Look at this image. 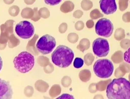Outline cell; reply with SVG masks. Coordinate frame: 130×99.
I'll return each instance as SVG.
<instances>
[{"instance_id": "obj_1", "label": "cell", "mask_w": 130, "mask_h": 99, "mask_svg": "<svg viewBox=\"0 0 130 99\" xmlns=\"http://www.w3.org/2000/svg\"><path fill=\"white\" fill-rule=\"evenodd\" d=\"M106 95L109 99H130V82L123 77L114 79L107 87Z\"/></svg>"}, {"instance_id": "obj_2", "label": "cell", "mask_w": 130, "mask_h": 99, "mask_svg": "<svg viewBox=\"0 0 130 99\" xmlns=\"http://www.w3.org/2000/svg\"><path fill=\"white\" fill-rule=\"evenodd\" d=\"M52 61L55 65L61 68H67L71 64L74 54L68 47L60 45L52 54Z\"/></svg>"}, {"instance_id": "obj_3", "label": "cell", "mask_w": 130, "mask_h": 99, "mask_svg": "<svg viewBox=\"0 0 130 99\" xmlns=\"http://www.w3.org/2000/svg\"><path fill=\"white\" fill-rule=\"evenodd\" d=\"M15 68L21 73L30 71L35 65V58L27 51H22L13 60Z\"/></svg>"}, {"instance_id": "obj_4", "label": "cell", "mask_w": 130, "mask_h": 99, "mask_svg": "<svg viewBox=\"0 0 130 99\" xmlns=\"http://www.w3.org/2000/svg\"><path fill=\"white\" fill-rule=\"evenodd\" d=\"M114 65L108 59L97 60L93 65V72L97 77L101 78L110 77L114 72Z\"/></svg>"}, {"instance_id": "obj_5", "label": "cell", "mask_w": 130, "mask_h": 99, "mask_svg": "<svg viewBox=\"0 0 130 99\" xmlns=\"http://www.w3.org/2000/svg\"><path fill=\"white\" fill-rule=\"evenodd\" d=\"M56 45L55 39L49 34H45L41 37L36 44L37 50L44 55L50 54Z\"/></svg>"}, {"instance_id": "obj_6", "label": "cell", "mask_w": 130, "mask_h": 99, "mask_svg": "<svg viewBox=\"0 0 130 99\" xmlns=\"http://www.w3.org/2000/svg\"><path fill=\"white\" fill-rule=\"evenodd\" d=\"M114 26L111 21L106 18L99 19L95 26V31L98 36L110 37L113 32Z\"/></svg>"}, {"instance_id": "obj_7", "label": "cell", "mask_w": 130, "mask_h": 99, "mask_svg": "<svg viewBox=\"0 0 130 99\" xmlns=\"http://www.w3.org/2000/svg\"><path fill=\"white\" fill-rule=\"evenodd\" d=\"M92 49L94 55L99 57H106L110 51L109 43L104 38H98L92 44Z\"/></svg>"}, {"instance_id": "obj_8", "label": "cell", "mask_w": 130, "mask_h": 99, "mask_svg": "<svg viewBox=\"0 0 130 99\" xmlns=\"http://www.w3.org/2000/svg\"><path fill=\"white\" fill-rule=\"evenodd\" d=\"M15 32L22 39L31 38L35 33V28L32 23L28 21H22L18 23L15 27Z\"/></svg>"}, {"instance_id": "obj_9", "label": "cell", "mask_w": 130, "mask_h": 99, "mask_svg": "<svg viewBox=\"0 0 130 99\" xmlns=\"http://www.w3.org/2000/svg\"><path fill=\"white\" fill-rule=\"evenodd\" d=\"M99 4L100 9L106 15L113 14L117 9L115 0H100Z\"/></svg>"}, {"instance_id": "obj_10", "label": "cell", "mask_w": 130, "mask_h": 99, "mask_svg": "<svg viewBox=\"0 0 130 99\" xmlns=\"http://www.w3.org/2000/svg\"><path fill=\"white\" fill-rule=\"evenodd\" d=\"M13 94L12 88L9 82L0 78V99H11Z\"/></svg>"}, {"instance_id": "obj_11", "label": "cell", "mask_w": 130, "mask_h": 99, "mask_svg": "<svg viewBox=\"0 0 130 99\" xmlns=\"http://www.w3.org/2000/svg\"><path fill=\"white\" fill-rule=\"evenodd\" d=\"M84 64V60L81 58L77 57L75 58L74 61L73 66L76 68H80L83 66Z\"/></svg>"}, {"instance_id": "obj_12", "label": "cell", "mask_w": 130, "mask_h": 99, "mask_svg": "<svg viewBox=\"0 0 130 99\" xmlns=\"http://www.w3.org/2000/svg\"><path fill=\"white\" fill-rule=\"evenodd\" d=\"M61 1L62 0H44V2L46 4L52 6H54L60 4Z\"/></svg>"}, {"instance_id": "obj_13", "label": "cell", "mask_w": 130, "mask_h": 99, "mask_svg": "<svg viewBox=\"0 0 130 99\" xmlns=\"http://www.w3.org/2000/svg\"><path fill=\"white\" fill-rule=\"evenodd\" d=\"M124 60L126 63L130 64V47L124 54Z\"/></svg>"}, {"instance_id": "obj_14", "label": "cell", "mask_w": 130, "mask_h": 99, "mask_svg": "<svg viewBox=\"0 0 130 99\" xmlns=\"http://www.w3.org/2000/svg\"><path fill=\"white\" fill-rule=\"evenodd\" d=\"M74 98V97L73 96L70 95V94H63L62 96L58 97L57 98Z\"/></svg>"}, {"instance_id": "obj_15", "label": "cell", "mask_w": 130, "mask_h": 99, "mask_svg": "<svg viewBox=\"0 0 130 99\" xmlns=\"http://www.w3.org/2000/svg\"><path fill=\"white\" fill-rule=\"evenodd\" d=\"M35 0H25V2L28 4H31L35 2Z\"/></svg>"}, {"instance_id": "obj_16", "label": "cell", "mask_w": 130, "mask_h": 99, "mask_svg": "<svg viewBox=\"0 0 130 99\" xmlns=\"http://www.w3.org/2000/svg\"><path fill=\"white\" fill-rule=\"evenodd\" d=\"M2 66H3V61H2L1 57L0 56V71H1V69L2 68Z\"/></svg>"}, {"instance_id": "obj_17", "label": "cell", "mask_w": 130, "mask_h": 99, "mask_svg": "<svg viewBox=\"0 0 130 99\" xmlns=\"http://www.w3.org/2000/svg\"><path fill=\"white\" fill-rule=\"evenodd\" d=\"M4 1L5 3L7 4H11L12 2H13L14 0H4Z\"/></svg>"}, {"instance_id": "obj_18", "label": "cell", "mask_w": 130, "mask_h": 99, "mask_svg": "<svg viewBox=\"0 0 130 99\" xmlns=\"http://www.w3.org/2000/svg\"><path fill=\"white\" fill-rule=\"evenodd\" d=\"M129 3H130V1H129Z\"/></svg>"}]
</instances>
